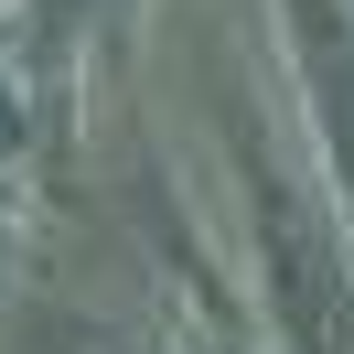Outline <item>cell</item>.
Listing matches in <instances>:
<instances>
[{
  "mask_svg": "<svg viewBox=\"0 0 354 354\" xmlns=\"http://www.w3.org/2000/svg\"><path fill=\"white\" fill-rule=\"evenodd\" d=\"M236 161H247V225H258V290L290 354H354V247L279 161L258 151V129L236 118Z\"/></svg>",
  "mask_w": 354,
  "mask_h": 354,
  "instance_id": "cell-1",
  "label": "cell"
},
{
  "mask_svg": "<svg viewBox=\"0 0 354 354\" xmlns=\"http://www.w3.org/2000/svg\"><path fill=\"white\" fill-rule=\"evenodd\" d=\"M290 32H301L311 108H322L333 172H344V204H354V11H344V0H290Z\"/></svg>",
  "mask_w": 354,
  "mask_h": 354,
  "instance_id": "cell-2",
  "label": "cell"
},
{
  "mask_svg": "<svg viewBox=\"0 0 354 354\" xmlns=\"http://www.w3.org/2000/svg\"><path fill=\"white\" fill-rule=\"evenodd\" d=\"M32 54H44V86L54 108H75V75H86V54H108L118 32H129V0H32Z\"/></svg>",
  "mask_w": 354,
  "mask_h": 354,
  "instance_id": "cell-3",
  "label": "cell"
},
{
  "mask_svg": "<svg viewBox=\"0 0 354 354\" xmlns=\"http://www.w3.org/2000/svg\"><path fill=\"white\" fill-rule=\"evenodd\" d=\"M54 86H44V54H32V22H0V172L54 129Z\"/></svg>",
  "mask_w": 354,
  "mask_h": 354,
  "instance_id": "cell-4",
  "label": "cell"
},
{
  "mask_svg": "<svg viewBox=\"0 0 354 354\" xmlns=\"http://www.w3.org/2000/svg\"><path fill=\"white\" fill-rule=\"evenodd\" d=\"M11 354H172V344H151L140 322H108V311H22L11 322Z\"/></svg>",
  "mask_w": 354,
  "mask_h": 354,
  "instance_id": "cell-5",
  "label": "cell"
},
{
  "mask_svg": "<svg viewBox=\"0 0 354 354\" xmlns=\"http://www.w3.org/2000/svg\"><path fill=\"white\" fill-rule=\"evenodd\" d=\"M0 290H11V204H0Z\"/></svg>",
  "mask_w": 354,
  "mask_h": 354,
  "instance_id": "cell-6",
  "label": "cell"
},
{
  "mask_svg": "<svg viewBox=\"0 0 354 354\" xmlns=\"http://www.w3.org/2000/svg\"><path fill=\"white\" fill-rule=\"evenodd\" d=\"M204 354H236V344H204Z\"/></svg>",
  "mask_w": 354,
  "mask_h": 354,
  "instance_id": "cell-7",
  "label": "cell"
}]
</instances>
